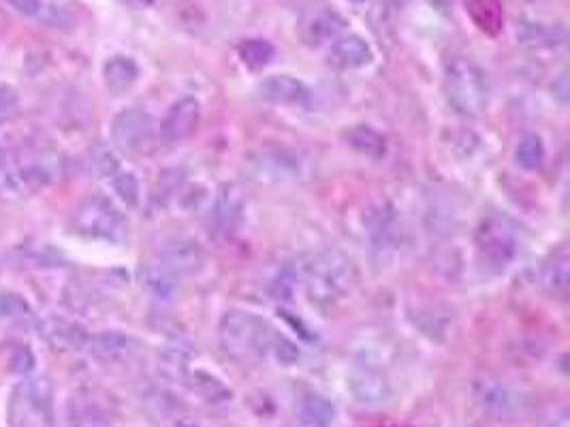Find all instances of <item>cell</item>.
Here are the masks:
<instances>
[{
	"label": "cell",
	"mask_w": 570,
	"mask_h": 427,
	"mask_svg": "<svg viewBox=\"0 0 570 427\" xmlns=\"http://www.w3.org/2000/svg\"><path fill=\"white\" fill-rule=\"evenodd\" d=\"M112 186H114V193L118 195V199L126 205V208H137L141 201V186H139L135 173L118 171L112 178Z\"/></svg>",
	"instance_id": "obj_33"
},
{
	"label": "cell",
	"mask_w": 570,
	"mask_h": 427,
	"mask_svg": "<svg viewBox=\"0 0 570 427\" xmlns=\"http://www.w3.org/2000/svg\"><path fill=\"white\" fill-rule=\"evenodd\" d=\"M481 261L496 272H504L521 250V231L506 214H489L474 235Z\"/></svg>",
	"instance_id": "obj_5"
},
{
	"label": "cell",
	"mask_w": 570,
	"mask_h": 427,
	"mask_svg": "<svg viewBox=\"0 0 570 427\" xmlns=\"http://www.w3.org/2000/svg\"><path fill=\"white\" fill-rule=\"evenodd\" d=\"M259 99L278 107H306L312 99L310 88L293 75H269L257 86Z\"/></svg>",
	"instance_id": "obj_14"
},
{
	"label": "cell",
	"mask_w": 570,
	"mask_h": 427,
	"mask_svg": "<svg viewBox=\"0 0 570 427\" xmlns=\"http://www.w3.org/2000/svg\"><path fill=\"white\" fill-rule=\"evenodd\" d=\"M67 427H114L109 404L94 391H77L67 404Z\"/></svg>",
	"instance_id": "obj_15"
},
{
	"label": "cell",
	"mask_w": 570,
	"mask_h": 427,
	"mask_svg": "<svg viewBox=\"0 0 570 427\" xmlns=\"http://www.w3.org/2000/svg\"><path fill=\"white\" fill-rule=\"evenodd\" d=\"M297 415L304 427H334L338 421L336 404L325 398L323 393L316 391L306 393L304 398L299 400Z\"/></svg>",
	"instance_id": "obj_24"
},
{
	"label": "cell",
	"mask_w": 570,
	"mask_h": 427,
	"mask_svg": "<svg viewBox=\"0 0 570 427\" xmlns=\"http://www.w3.org/2000/svg\"><path fill=\"white\" fill-rule=\"evenodd\" d=\"M7 368L11 374L15 376H30L37 368V355L28 349L24 344H18L15 349L9 353L7 359Z\"/></svg>",
	"instance_id": "obj_35"
},
{
	"label": "cell",
	"mask_w": 570,
	"mask_h": 427,
	"mask_svg": "<svg viewBox=\"0 0 570 427\" xmlns=\"http://www.w3.org/2000/svg\"><path fill=\"white\" fill-rule=\"evenodd\" d=\"M109 137L116 150L129 156L150 154L158 141V124L141 107H124L109 124Z\"/></svg>",
	"instance_id": "obj_6"
},
{
	"label": "cell",
	"mask_w": 570,
	"mask_h": 427,
	"mask_svg": "<svg viewBox=\"0 0 570 427\" xmlns=\"http://www.w3.org/2000/svg\"><path fill=\"white\" fill-rule=\"evenodd\" d=\"M75 231L88 237V240L120 244L129 235V223L126 216L116 205L114 199H109L101 193L86 197L73 216Z\"/></svg>",
	"instance_id": "obj_4"
},
{
	"label": "cell",
	"mask_w": 570,
	"mask_h": 427,
	"mask_svg": "<svg viewBox=\"0 0 570 427\" xmlns=\"http://www.w3.org/2000/svg\"><path fill=\"white\" fill-rule=\"evenodd\" d=\"M346 20L336 11H321L304 26V41L310 47L331 45L340 35H344Z\"/></svg>",
	"instance_id": "obj_23"
},
{
	"label": "cell",
	"mask_w": 570,
	"mask_h": 427,
	"mask_svg": "<svg viewBox=\"0 0 570 427\" xmlns=\"http://www.w3.org/2000/svg\"><path fill=\"white\" fill-rule=\"evenodd\" d=\"M551 92H553V97L558 99L560 105H566L568 103V94H570V86H568V73L562 71L560 77L553 82L551 86Z\"/></svg>",
	"instance_id": "obj_39"
},
{
	"label": "cell",
	"mask_w": 570,
	"mask_h": 427,
	"mask_svg": "<svg viewBox=\"0 0 570 427\" xmlns=\"http://www.w3.org/2000/svg\"><path fill=\"white\" fill-rule=\"evenodd\" d=\"M348 391L359 406L378 408L393 398V385L385 368L378 361L363 357L348 374Z\"/></svg>",
	"instance_id": "obj_8"
},
{
	"label": "cell",
	"mask_w": 570,
	"mask_h": 427,
	"mask_svg": "<svg viewBox=\"0 0 570 427\" xmlns=\"http://www.w3.org/2000/svg\"><path fill=\"white\" fill-rule=\"evenodd\" d=\"M88 171L97 178H114L120 171V161L114 152L105 144H97L88 152Z\"/></svg>",
	"instance_id": "obj_32"
},
{
	"label": "cell",
	"mask_w": 570,
	"mask_h": 427,
	"mask_svg": "<svg viewBox=\"0 0 570 427\" xmlns=\"http://www.w3.org/2000/svg\"><path fill=\"white\" fill-rule=\"evenodd\" d=\"M472 398L485 413L496 417H513L521 410V393L496 374H479L472 378L470 383Z\"/></svg>",
	"instance_id": "obj_9"
},
{
	"label": "cell",
	"mask_w": 570,
	"mask_h": 427,
	"mask_svg": "<svg viewBox=\"0 0 570 427\" xmlns=\"http://www.w3.org/2000/svg\"><path fill=\"white\" fill-rule=\"evenodd\" d=\"M515 163L526 169V171H536L541 169L545 163V144L538 135H526L517 141L515 146Z\"/></svg>",
	"instance_id": "obj_31"
},
{
	"label": "cell",
	"mask_w": 570,
	"mask_h": 427,
	"mask_svg": "<svg viewBox=\"0 0 570 427\" xmlns=\"http://www.w3.org/2000/svg\"><path fill=\"white\" fill-rule=\"evenodd\" d=\"M139 65L133 56L114 54L105 60L101 69L105 88L120 97V94L129 92L139 82Z\"/></svg>",
	"instance_id": "obj_21"
},
{
	"label": "cell",
	"mask_w": 570,
	"mask_h": 427,
	"mask_svg": "<svg viewBox=\"0 0 570 427\" xmlns=\"http://www.w3.org/2000/svg\"><path fill=\"white\" fill-rule=\"evenodd\" d=\"M538 284L541 289L551 295L564 299L570 289V257L566 246L553 248L538 270Z\"/></svg>",
	"instance_id": "obj_18"
},
{
	"label": "cell",
	"mask_w": 570,
	"mask_h": 427,
	"mask_svg": "<svg viewBox=\"0 0 570 427\" xmlns=\"http://www.w3.org/2000/svg\"><path fill=\"white\" fill-rule=\"evenodd\" d=\"M545 427H568V410L562 406L558 413H553Z\"/></svg>",
	"instance_id": "obj_40"
},
{
	"label": "cell",
	"mask_w": 570,
	"mask_h": 427,
	"mask_svg": "<svg viewBox=\"0 0 570 427\" xmlns=\"http://www.w3.org/2000/svg\"><path fill=\"white\" fill-rule=\"evenodd\" d=\"M274 331L259 314L231 308L218 321V342L235 361H257L269 355Z\"/></svg>",
	"instance_id": "obj_2"
},
{
	"label": "cell",
	"mask_w": 570,
	"mask_h": 427,
	"mask_svg": "<svg viewBox=\"0 0 570 427\" xmlns=\"http://www.w3.org/2000/svg\"><path fill=\"white\" fill-rule=\"evenodd\" d=\"M248 169L261 182H289L302 178L304 161L302 156L289 150H259L248 156Z\"/></svg>",
	"instance_id": "obj_11"
},
{
	"label": "cell",
	"mask_w": 570,
	"mask_h": 427,
	"mask_svg": "<svg viewBox=\"0 0 570 427\" xmlns=\"http://www.w3.org/2000/svg\"><path fill=\"white\" fill-rule=\"evenodd\" d=\"M0 321L11 327H33L37 314L20 293L0 291Z\"/></svg>",
	"instance_id": "obj_28"
},
{
	"label": "cell",
	"mask_w": 570,
	"mask_h": 427,
	"mask_svg": "<svg viewBox=\"0 0 570 427\" xmlns=\"http://www.w3.org/2000/svg\"><path fill=\"white\" fill-rule=\"evenodd\" d=\"M20 195L18 180H15L13 156L0 146V197H15Z\"/></svg>",
	"instance_id": "obj_36"
},
{
	"label": "cell",
	"mask_w": 570,
	"mask_h": 427,
	"mask_svg": "<svg viewBox=\"0 0 570 427\" xmlns=\"http://www.w3.org/2000/svg\"><path fill=\"white\" fill-rule=\"evenodd\" d=\"M13 427H52L54 425V387L37 378L15 387L9 404Z\"/></svg>",
	"instance_id": "obj_7"
},
{
	"label": "cell",
	"mask_w": 570,
	"mask_h": 427,
	"mask_svg": "<svg viewBox=\"0 0 570 427\" xmlns=\"http://www.w3.org/2000/svg\"><path fill=\"white\" fill-rule=\"evenodd\" d=\"M269 355H274V359L282 366H295L302 359V351H299V346L287 338L282 336L280 331H274V338H272V349H269Z\"/></svg>",
	"instance_id": "obj_34"
},
{
	"label": "cell",
	"mask_w": 570,
	"mask_h": 427,
	"mask_svg": "<svg viewBox=\"0 0 570 427\" xmlns=\"http://www.w3.org/2000/svg\"><path fill=\"white\" fill-rule=\"evenodd\" d=\"M141 282H144L146 291L154 299H158V302H169L178 289V280L169 276L163 267H158V265L146 267V272L141 274Z\"/></svg>",
	"instance_id": "obj_30"
},
{
	"label": "cell",
	"mask_w": 570,
	"mask_h": 427,
	"mask_svg": "<svg viewBox=\"0 0 570 427\" xmlns=\"http://www.w3.org/2000/svg\"><path fill=\"white\" fill-rule=\"evenodd\" d=\"M20 107V92L15 86L0 82V122L11 118Z\"/></svg>",
	"instance_id": "obj_37"
},
{
	"label": "cell",
	"mask_w": 570,
	"mask_h": 427,
	"mask_svg": "<svg viewBox=\"0 0 570 427\" xmlns=\"http://www.w3.org/2000/svg\"><path fill=\"white\" fill-rule=\"evenodd\" d=\"M199 122H201V105L195 97H186L178 99L173 103L165 118L158 124V141H161L163 146H176L182 144L184 139H188L199 129Z\"/></svg>",
	"instance_id": "obj_13"
},
{
	"label": "cell",
	"mask_w": 570,
	"mask_h": 427,
	"mask_svg": "<svg viewBox=\"0 0 570 427\" xmlns=\"http://www.w3.org/2000/svg\"><path fill=\"white\" fill-rule=\"evenodd\" d=\"M41 340L56 353H82L88 349L90 331L69 316L50 314L35 323Z\"/></svg>",
	"instance_id": "obj_10"
},
{
	"label": "cell",
	"mask_w": 570,
	"mask_h": 427,
	"mask_svg": "<svg viewBox=\"0 0 570 427\" xmlns=\"http://www.w3.org/2000/svg\"><path fill=\"white\" fill-rule=\"evenodd\" d=\"M11 9L18 11L24 18H37L43 11V0H7Z\"/></svg>",
	"instance_id": "obj_38"
},
{
	"label": "cell",
	"mask_w": 570,
	"mask_h": 427,
	"mask_svg": "<svg viewBox=\"0 0 570 427\" xmlns=\"http://www.w3.org/2000/svg\"><path fill=\"white\" fill-rule=\"evenodd\" d=\"M466 13L472 18V22L477 24L481 33L494 37L502 30L504 24V13L498 0H464Z\"/></svg>",
	"instance_id": "obj_27"
},
{
	"label": "cell",
	"mask_w": 570,
	"mask_h": 427,
	"mask_svg": "<svg viewBox=\"0 0 570 427\" xmlns=\"http://www.w3.org/2000/svg\"><path fill=\"white\" fill-rule=\"evenodd\" d=\"M293 272L297 287L319 308L336 306L355 284L353 261L334 248L310 252L293 265Z\"/></svg>",
	"instance_id": "obj_1"
},
{
	"label": "cell",
	"mask_w": 570,
	"mask_h": 427,
	"mask_svg": "<svg viewBox=\"0 0 570 427\" xmlns=\"http://www.w3.org/2000/svg\"><path fill=\"white\" fill-rule=\"evenodd\" d=\"M327 60L331 67L340 71H357L372 65L374 52L372 45L355 33H344L329 45Z\"/></svg>",
	"instance_id": "obj_16"
},
{
	"label": "cell",
	"mask_w": 570,
	"mask_h": 427,
	"mask_svg": "<svg viewBox=\"0 0 570 427\" xmlns=\"http://www.w3.org/2000/svg\"><path fill=\"white\" fill-rule=\"evenodd\" d=\"M342 139L348 148L355 150L361 156L374 158V161H378V158H383L387 154L385 135L376 131L370 124L348 126V129L342 133Z\"/></svg>",
	"instance_id": "obj_25"
},
{
	"label": "cell",
	"mask_w": 570,
	"mask_h": 427,
	"mask_svg": "<svg viewBox=\"0 0 570 427\" xmlns=\"http://www.w3.org/2000/svg\"><path fill=\"white\" fill-rule=\"evenodd\" d=\"M237 56L252 71L267 67L276 56V47L267 39H246L237 45Z\"/></svg>",
	"instance_id": "obj_29"
},
{
	"label": "cell",
	"mask_w": 570,
	"mask_h": 427,
	"mask_svg": "<svg viewBox=\"0 0 570 427\" xmlns=\"http://www.w3.org/2000/svg\"><path fill=\"white\" fill-rule=\"evenodd\" d=\"M195 357V346L186 338H171L158 353V368L171 378V381H182L190 372V361Z\"/></svg>",
	"instance_id": "obj_22"
},
{
	"label": "cell",
	"mask_w": 570,
	"mask_h": 427,
	"mask_svg": "<svg viewBox=\"0 0 570 427\" xmlns=\"http://www.w3.org/2000/svg\"><path fill=\"white\" fill-rule=\"evenodd\" d=\"M453 0H427V5H432L438 11H447L451 7Z\"/></svg>",
	"instance_id": "obj_41"
},
{
	"label": "cell",
	"mask_w": 570,
	"mask_h": 427,
	"mask_svg": "<svg viewBox=\"0 0 570 427\" xmlns=\"http://www.w3.org/2000/svg\"><path fill=\"white\" fill-rule=\"evenodd\" d=\"M171 427H203V425H199V423H195V421H186V419H184V421H176Z\"/></svg>",
	"instance_id": "obj_42"
},
{
	"label": "cell",
	"mask_w": 570,
	"mask_h": 427,
	"mask_svg": "<svg viewBox=\"0 0 570 427\" xmlns=\"http://www.w3.org/2000/svg\"><path fill=\"white\" fill-rule=\"evenodd\" d=\"M184 381L188 383V387L193 389V393H197L201 400H205L208 404H225L231 400V389L220 381L216 374H210L205 370H195L188 372Z\"/></svg>",
	"instance_id": "obj_26"
},
{
	"label": "cell",
	"mask_w": 570,
	"mask_h": 427,
	"mask_svg": "<svg viewBox=\"0 0 570 427\" xmlns=\"http://www.w3.org/2000/svg\"><path fill=\"white\" fill-rule=\"evenodd\" d=\"M445 97L455 114L481 116L489 103L485 71L468 56H451L445 62Z\"/></svg>",
	"instance_id": "obj_3"
},
{
	"label": "cell",
	"mask_w": 570,
	"mask_h": 427,
	"mask_svg": "<svg viewBox=\"0 0 570 427\" xmlns=\"http://www.w3.org/2000/svg\"><path fill=\"white\" fill-rule=\"evenodd\" d=\"M515 37L521 47L530 52H549L566 47V30L562 26H553L536 20H519L515 28Z\"/></svg>",
	"instance_id": "obj_17"
},
{
	"label": "cell",
	"mask_w": 570,
	"mask_h": 427,
	"mask_svg": "<svg viewBox=\"0 0 570 427\" xmlns=\"http://www.w3.org/2000/svg\"><path fill=\"white\" fill-rule=\"evenodd\" d=\"M86 351L101 363H120L131 357L133 338L120 329H103L90 334Z\"/></svg>",
	"instance_id": "obj_20"
},
{
	"label": "cell",
	"mask_w": 570,
	"mask_h": 427,
	"mask_svg": "<svg viewBox=\"0 0 570 427\" xmlns=\"http://www.w3.org/2000/svg\"><path fill=\"white\" fill-rule=\"evenodd\" d=\"M158 267L176 278L178 282L190 276H197L205 265V252L203 248L186 237H173L167 240L161 250H158Z\"/></svg>",
	"instance_id": "obj_12"
},
{
	"label": "cell",
	"mask_w": 570,
	"mask_h": 427,
	"mask_svg": "<svg viewBox=\"0 0 570 427\" xmlns=\"http://www.w3.org/2000/svg\"><path fill=\"white\" fill-rule=\"evenodd\" d=\"M246 210V199L240 186H225L218 193L212 205V225L218 233H233V229L242 223Z\"/></svg>",
	"instance_id": "obj_19"
}]
</instances>
